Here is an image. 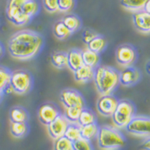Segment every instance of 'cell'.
Returning a JSON list of instances; mask_svg holds the SVG:
<instances>
[{"label":"cell","mask_w":150,"mask_h":150,"mask_svg":"<svg viewBox=\"0 0 150 150\" xmlns=\"http://www.w3.org/2000/svg\"><path fill=\"white\" fill-rule=\"evenodd\" d=\"M43 5L49 12H55L58 10V0H43Z\"/></svg>","instance_id":"obj_36"},{"label":"cell","mask_w":150,"mask_h":150,"mask_svg":"<svg viewBox=\"0 0 150 150\" xmlns=\"http://www.w3.org/2000/svg\"><path fill=\"white\" fill-rule=\"evenodd\" d=\"M94 83L101 95H110L119 82V72L109 66H97L94 69Z\"/></svg>","instance_id":"obj_2"},{"label":"cell","mask_w":150,"mask_h":150,"mask_svg":"<svg viewBox=\"0 0 150 150\" xmlns=\"http://www.w3.org/2000/svg\"><path fill=\"white\" fill-rule=\"evenodd\" d=\"M38 10H39V5H38L36 0H26L22 7V12H24L30 18L36 15Z\"/></svg>","instance_id":"obj_28"},{"label":"cell","mask_w":150,"mask_h":150,"mask_svg":"<svg viewBox=\"0 0 150 150\" xmlns=\"http://www.w3.org/2000/svg\"><path fill=\"white\" fill-rule=\"evenodd\" d=\"M68 125H69L68 120L64 117V115L60 114L54 121H52L47 126V130L50 137L54 140L60 138V137H63Z\"/></svg>","instance_id":"obj_11"},{"label":"cell","mask_w":150,"mask_h":150,"mask_svg":"<svg viewBox=\"0 0 150 150\" xmlns=\"http://www.w3.org/2000/svg\"><path fill=\"white\" fill-rule=\"evenodd\" d=\"M98 147L101 150H116L125 145L123 135L111 126H101L96 137Z\"/></svg>","instance_id":"obj_3"},{"label":"cell","mask_w":150,"mask_h":150,"mask_svg":"<svg viewBox=\"0 0 150 150\" xmlns=\"http://www.w3.org/2000/svg\"><path fill=\"white\" fill-rule=\"evenodd\" d=\"M133 24L136 30L141 33H150V14L144 10L133 14Z\"/></svg>","instance_id":"obj_12"},{"label":"cell","mask_w":150,"mask_h":150,"mask_svg":"<svg viewBox=\"0 0 150 150\" xmlns=\"http://www.w3.org/2000/svg\"><path fill=\"white\" fill-rule=\"evenodd\" d=\"M125 128L130 134L148 138L150 137V117L135 115Z\"/></svg>","instance_id":"obj_6"},{"label":"cell","mask_w":150,"mask_h":150,"mask_svg":"<svg viewBox=\"0 0 150 150\" xmlns=\"http://www.w3.org/2000/svg\"><path fill=\"white\" fill-rule=\"evenodd\" d=\"M60 100L64 107H73V106H83L85 107V102L82 95L74 89H64L60 93Z\"/></svg>","instance_id":"obj_9"},{"label":"cell","mask_w":150,"mask_h":150,"mask_svg":"<svg viewBox=\"0 0 150 150\" xmlns=\"http://www.w3.org/2000/svg\"><path fill=\"white\" fill-rule=\"evenodd\" d=\"M73 6L74 0H58V10L61 12H68Z\"/></svg>","instance_id":"obj_33"},{"label":"cell","mask_w":150,"mask_h":150,"mask_svg":"<svg viewBox=\"0 0 150 150\" xmlns=\"http://www.w3.org/2000/svg\"><path fill=\"white\" fill-rule=\"evenodd\" d=\"M142 150H150V137L146 138L141 144Z\"/></svg>","instance_id":"obj_37"},{"label":"cell","mask_w":150,"mask_h":150,"mask_svg":"<svg viewBox=\"0 0 150 150\" xmlns=\"http://www.w3.org/2000/svg\"><path fill=\"white\" fill-rule=\"evenodd\" d=\"M143 10H144L145 12H147V13H149V14H150V0H148V1L146 2V4H145Z\"/></svg>","instance_id":"obj_38"},{"label":"cell","mask_w":150,"mask_h":150,"mask_svg":"<svg viewBox=\"0 0 150 150\" xmlns=\"http://www.w3.org/2000/svg\"><path fill=\"white\" fill-rule=\"evenodd\" d=\"M64 137L69 139L71 142H74L79 138H81V127L78 123H69L66 131H65Z\"/></svg>","instance_id":"obj_22"},{"label":"cell","mask_w":150,"mask_h":150,"mask_svg":"<svg viewBox=\"0 0 150 150\" xmlns=\"http://www.w3.org/2000/svg\"><path fill=\"white\" fill-rule=\"evenodd\" d=\"M136 59V52L130 45H121L116 50V61L123 67H130Z\"/></svg>","instance_id":"obj_7"},{"label":"cell","mask_w":150,"mask_h":150,"mask_svg":"<svg viewBox=\"0 0 150 150\" xmlns=\"http://www.w3.org/2000/svg\"><path fill=\"white\" fill-rule=\"evenodd\" d=\"M64 25L69 29L71 32H74L80 27V20L75 15H67L62 19Z\"/></svg>","instance_id":"obj_29"},{"label":"cell","mask_w":150,"mask_h":150,"mask_svg":"<svg viewBox=\"0 0 150 150\" xmlns=\"http://www.w3.org/2000/svg\"><path fill=\"white\" fill-rule=\"evenodd\" d=\"M74 78L77 82L86 83L94 78V68L83 65L78 70L74 72Z\"/></svg>","instance_id":"obj_16"},{"label":"cell","mask_w":150,"mask_h":150,"mask_svg":"<svg viewBox=\"0 0 150 150\" xmlns=\"http://www.w3.org/2000/svg\"><path fill=\"white\" fill-rule=\"evenodd\" d=\"M9 118L11 122L15 123H27L29 116L28 113L22 107H13L9 112Z\"/></svg>","instance_id":"obj_17"},{"label":"cell","mask_w":150,"mask_h":150,"mask_svg":"<svg viewBox=\"0 0 150 150\" xmlns=\"http://www.w3.org/2000/svg\"><path fill=\"white\" fill-rule=\"evenodd\" d=\"M2 95H3V92H2V91H0V100H1V98H2Z\"/></svg>","instance_id":"obj_41"},{"label":"cell","mask_w":150,"mask_h":150,"mask_svg":"<svg viewBox=\"0 0 150 150\" xmlns=\"http://www.w3.org/2000/svg\"><path fill=\"white\" fill-rule=\"evenodd\" d=\"M81 127V137L87 140H92L97 137L99 127L96 123L93 124L85 125V126H80Z\"/></svg>","instance_id":"obj_23"},{"label":"cell","mask_w":150,"mask_h":150,"mask_svg":"<svg viewBox=\"0 0 150 150\" xmlns=\"http://www.w3.org/2000/svg\"><path fill=\"white\" fill-rule=\"evenodd\" d=\"M2 53H3V46H2V44L0 43V56H1Z\"/></svg>","instance_id":"obj_40"},{"label":"cell","mask_w":150,"mask_h":150,"mask_svg":"<svg viewBox=\"0 0 150 150\" xmlns=\"http://www.w3.org/2000/svg\"><path fill=\"white\" fill-rule=\"evenodd\" d=\"M10 132L16 138H21L25 136L28 132V125L27 123H15L11 122L10 124Z\"/></svg>","instance_id":"obj_25"},{"label":"cell","mask_w":150,"mask_h":150,"mask_svg":"<svg viewBox=\"0 0 150 150\" xmlns=\"http://www.w3.org/2000/svg\"><path fill=\"white\" fill-rule=\"evenodd\" d=\"M97 36L98 34L95 31L91 30V29H85V30L83 31V33H82V40H83L84 43L88 44V43H90L91 41L95 37H97Z\"/></svg>","instance_id":"obj_35"},{"label":"cell","mask_w":150,"mask_h":150,"mask_svg":"<svg viewBox=\"0 0 150 150\" xmlns=\"http://www.w3.org/2000/svg\"><path fill=\"white\" fill-rule=\"evenodd\" d=\"M53 150H73V142H71L66 137H60L54 140Z\"/></svg>","instance_id":"obj_30"},{"label":"cell","mask_w":150,"mask_h":150,"mask_svg":"<svg viewBox=\"0 0 150 150\" xmlns=\"http://www.w3.org/2000/svg\"><path fill=\"white\" fill-rule=\"evenodd\" d=\"M67 60L68 64L67 67H69L70 70L75 72L80 67L83 66V58H82V51L77 49H72L67 53Z\"/></svg>","instance_id":"obj_14"},{"label":"cell","mask_w":150,"mask_h":150,"mask_svg":"<svg viewBox=\"0 0 150 150\" xmlns=\"http://www.w3.org/2000/svg\"><path fill=\"white\" fill-rule=\"evenodd\" d=\"M73 150H94L92 144L89 140L84 138H79L73 142Z\"/></svg>","instance_id":"obj_32"},{"label":"cell","mask_w":150,"mask_h":150,"mask_svg":"<svg viewBox=\"0 0 150 150\" xmlns=\"http://www.w3.org/2000/svg\"><path fill=\"white\" fill-rule=\"evenodd\" d=\"M82 58H83V64L86 66L92 67L95 69L98 66L99 61H100V57L99 54L96 52H93L89 50L88 48L82 51Z\"/></svg>","instance_id":"obj_18"},{"label":"cell","mask_w":150,"mask_h":150,"mask_svg":"<svg viewBox=\"0 0 150 150\" xmlns=\"http://www.w3.org/2000/svg\"><path fill=\"white\" fill-rule=\"evenodd\" d=\"M118 99L113 95H101L97 100L96 108L97 111L103 116H112L117 107Z\"/></svg>","instance_id":"obj_8"},{"label":"cell","mask_w":150,"mask_h":150,"mask_svg":"<svg viewBox=\"0 0 150 150\" xmlns=\"http://www.w3.org/2000/svg\"><path fill=\"white\" fill-rule=\"evenodd\" d=\"M30 19L31 18L29 17L28 15H26L24 12H21L20 14H18V15L11 21V22L17 26H24L30 21Z\"/></svg>","instance_id":"obj_34"},{"label":"cell","mask_w":150,"mask_h":150,"mask_svg":"<svg viewBox=\"0 0 150 150\" xmlns=\"http://www.w3.org/2000/svg\"><path fill=\"white\" fill-rule=\"evenodd\" d=\"M12 91L17 94L27 93L32 85V78L31 75L27 71L24 70H17L11 72L10 81H9Z\"/></svg>","instance_id":"obj_5"},{"label":"cell","mask_w":150,"mask_h":150,"mask_svg":"<svg viewBox=\"0 0 150 150\" xmlns=\"http://www.w3.org/2000/svg\"><path fill=\"white\" fill-rule=\"evenodd\" d=\"M11 72L7 68L0 67V91L3 92L4 90L9 86V81H10Z\"/></svg>","instance_id":"obj_31"},{"label":"cell","mask_w":150,"mask_h":150,"mask_svg":"<svg viewBox=\"0 0 150 150\" xmlns=\"http://www.w3.org/2000/svg\"><path fill=\"white\" fill-rule=\"evenodd\" d=\"M135 116V107L129 100H119L113 113L112 121L117 128H125Z\"/></svg>","instance_id":"obj_4"},{"label":"cell","mask_w":150,"mask_h":150,"mask_svg":"<svg viewBox=\"0 0 150 150\" xmlns=\"http://www.w3.org/2000/svg\"><path fill=\"white\" fill-rule=\"evenodd\" d=\"M51 63L54 67L58 69H62L67 67L68 60H67V53L65 52H54L51 55Z\"/></svg>","instance_id":"obj_21"},{"label":"cell","mask_w":150,"mask_h":150,"mask_svg":"<svg viewBox=\"0 0 150 150\" xmlns=\"http://www.w3.org/2000/svg\"><path fill=\"white\" fill-rule=\"evenodd\" d=\"M26 0H8L6 4V16L10 21L22 12V7Z\"/></svg>","instance_id":"obj_15"},{"label":"cell","mask_w":150,"mask_h":150,"mask_svg":"<svg viewBox=\"0 0 150 150\" xmlns=\"http://www.w3.org/2000/svg\"><path fill=\"white\" fill-rule=\"evenodd\" d=\"M140 79V72L134 67H126L119 73V82L124 86L137 83Z\"/></svg>","instance_id":"obj_13"},{"label":"cell","mask_w":150,"mask_h":150,"mask_svg":"<svg viewBox=\"0 0 150 150\" xmlns=\"http://www.w3.org/2000/svg\"><path fill=\"white\" fill-rule=\"evenodd\" d=\"M148 0H120V4L127 10L138 12L144 9V6Z\"/></svg>","instance_id":"obj_19"},{"label":"cell","mask_w":150,"mask_h":150,"mask_svg":"<svg viewBox=\"0 0 150 150\" xmlns=\"http://www.w3.org/2000/svg\"><path fill=\"white\" fill-rule=\"evenodd\" d=\"M145 69H146V72L150 75V61L147 62V64H146V67H145Z\"/></svg>","instance_id":"obj_39"},{"label":"cell","mask_w":150,"mask_h":150,"mask_svg":"<svg viewBox=\"0 0 150 150\" xmlns=\"http://www.w3.org/2000/svg\"><path fill=\"white\" fill-rule=\"evenodd\" d=\"M96 122V117L94 115V113L91 110L87 109V108H83V110L81 111L80 116L78 119V125L79 126H85V125L93 124Z\"/></svg>","instance_id":"obj_24"},{"label":"cell","mask_w":150,"mask_h":150,"mask_svg":"<svg viewBox=\"0 0 150 150\" xmlns=\"http://www.w3.org/2000/svg\"><path fill=\"white\" fill-rule=\"evenodd\" d=\"M83 106H73V107H66L64 110V117L68 120L69 123H77L80 116L81 111L83 110Z\"/></svg>","instance_id":"obj_20"},{"label":"cell","mask_w":150,"mask_h":150,"mask_svg":"<svg viewBox=\"0 0 150 150\" xmlns=\"http://www.w3.org/2000/svg\"><path fill=\"white\" fill-rule=\"evenodd\" d=\"M43 45V38L32 30L17 31L10 37L7 44L9 54L18 60L31 59L39 53Z\"/></svg>","instance_id":"obj_1"},{"label":"cell","mask_w":150,"mask_h":150,"mask_svg":"<svg viewBox=\"0 0 150 150\" xmlns=\"http://www.w3.org/2000/svg\"><path fill=\"white\" fill-rule=\"evenodd\" d=\"M37 115H38L39 121L42 123V124L48 126L50 123L52 121H54L58 116L60 115V112L56 106H54L53 104H50V103H46L40 106L39 109H38Z\"/></svg>","instance_id":"obj_10"},{"label":"cell","mask_w":150,"mask_h":150,"mask_svg":"<svg viewBox=\"0 0 150 150\" xmlns=\"http://www.w3.org/2000/svg\"><path fill=\"white\" fill-rule=\"evenodd\" d=\"M105 46H106L105 38L102 37V36H100V35H98L97 37L94 38L90 43L87 44V48H88L89 50L98 53V54L102 51L104 48H105Z\"/></svg>","instance_id":"obj_27"},{"label":"cell","mask_w":150,"mask_h":150,"mask_svg":"<svg viewBox=\"0 0 150 150\" xmlns=\"http://www.w3.org/2000/svg\"><path fill=\"white\" fill-rule=\"evenodd\" d=\"M53 32H54V35L56 36L58 39H66L72 33L64 25V23L62 21H58L57 23H55L54 27H53Z\"/></svg>","instance_id":"obj_26"}]
</instances>
